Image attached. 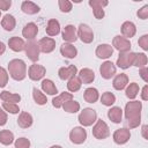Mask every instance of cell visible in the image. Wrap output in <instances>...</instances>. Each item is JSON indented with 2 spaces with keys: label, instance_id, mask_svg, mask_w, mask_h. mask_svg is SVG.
<instances>
[{
  "label": "cell",
  "instance_id": "obj_34",
  "mask_svg": "<svg viewBox=\"0 0 148 148\" xmlns=\"http://www.w3.org/2000/svg\"><path fill=\"white\" fill-rule=\"evenodd\" d=\"M81 84H82V82L79 79V76H73L67 82V89L69 91H72V92H75L81 88Z\"/></svg>",
  "mask_w": 148,
  "mask_h": 148
},
{
  "label": "cell",
  "instance_id": "obj_11",
  "mask_svg": "<svg viewBox=\"0 0 148 148\" xmlns=\"http://www.w3.org/2000/svg\"><path fill=\"white\" fill-rule=\"evenodd\" d=\"M46 73V69L44 66L42 65H37V64H34L29 67V72H28V75L29 77L32 80V81H38L40 79L44 77Z\"/></svg>",
  "mask_w": 148,
  "mask_h": 148
},
{
  "label": "cell",
  "instance_id": "obj_18",
  "mask_svg": "<svg viewBox=\"0 0 148 148\" xmlns=\"http://www.w3.org/2000/svg\"><path fill=\"white\" fill-rule=\"evenodd\" d=\"M113 53V47L109 44H101L96 49V56L101 59H108L112 56Z\"/></svg>",
  "mask_w": 148,
  "mask_h": 148
},
{
  "label": "cell",
  "instance_id": "obj_28",
  "mask_svg": "<svg viewBox=\"0 0 148 148\" xmlns=\"http://www.w3.org/2000/svg\"><path fill=\"white\" fill-rule=\"evenodd\" d=\"M1 25L2 28L6 30V31H12L14 30L15 25H16V21H15V17L10 14H6L2 20H1Z\"/></svg>",
  "mask_w": 148,
  "mask_h": 148
},
{
  "label": "cell",
  "instance_id": "obj_15",
  "mask_svg": "<svg viewBox=\"0 0 148 148\" xmlns=\"http://www.w3.org/2000/svg\"><path fill=\"white\" fill-rule=\"evenodd\" d=\"M38 34V27L34 23V22H30V23H27L22 30V35L24 38L31 40L34 39Z\"/></svg>",
  "mask_w": 148,
  "mask_h": 148
},
{
  "label": "cell",
  "instance_id": "obj_40",
  "mask_svg": "<svg viewBox=\"0 0 148 148\" xmlns=\"http://www.w3.org/2000/svg\"><path fill=\"white\" fill-rule=\"evenodd\" d=\"M2 108L5 109V111H7V112H9V113H13V114L18 113V111H20L18 105L15 104V103H7V102H3V103H2Z\"/></svg>",
  "mask_w": 148,
  "mask_h": 148
},
{
  "label": "cell",
  "instance_id": "obj_20",
  "mask_svg": "<svg viewBox=\"0 0 148 148\" xmlns=\"http://www.w3.org/2000/svg\"><path fill=\"white\" fill-rule=\"evenodd\" d=\"M76 73H77V68L74 65H71L68 67H61L58 71V75L61 80H69L71 77L75 76Z\"/></svg>",
  "mask_w": 148,
  "mask_h": 148
},
{
  "label": "cell",
  "instance_id": "obj_50",
  "mask_svg": "<svg viewBox=\"0 0 148 148\" xmlns=\"http://www.w3.org/2000/svg\"><path fill=\"white\" fill-rule=\"evenodd\" d=\"M147 128H148L147 125H143L142 126V135H143L145 139H148V136H147Z\"/></svg>",
  "mask_w": 148,
  "mask_h": 148
},
{
  "label": "cell",
  "instance_id": "obj_51",
  "mask_svg": "<svg viewBox=\"0 0 148 148\" xmlns=\"http://www.w3.org/2000/svg\"><path fill=\"white\" fill-rule=\"evenodd\" d=\"M5 51H6V45H5L2 42H0V56H1V54H3V53H5Z\"/></svg>",
  "mask_w": 148,
  "mask_h": 148
},
{
  "label": "cell",
  "instance_id": "obj_48",
  "mask_svg": "<svg viewBox=\"0 0 148 148\" xmlns=\"http://www.w3.org/2000/svg\"><path fill=\"white\" fill-rule=\"evenodd\" d=\"M147 73H148V68H147V67H142V68L140 69V76L142 77V80H143L145 82H148Z\"/></svg>",
  "mask_w": 148,
  "mask_h": 148
},
{
  "label": "cell",
  "instance_id": "obj_29",
  "mask_svg": "<svg viewBox=\"0 0 148 148\" xmlns=\"http://www.w3.org/2000/svg\"><path fill=\"white\" fill-rule=\"evenodd\" d=\"M21 9L23 13H25L28 15H34L39 12V7L36 3H34L32 1H23L21 5Z\"/></svg>",
  "mask_w": 148,
  "mask_h": 148
},
{
  "label": "cell",
  "instance_id": "obj_8",
  "mask_svg": "<svg viewBox=\"0 0 148 148\" xmlns=\"http://www.w3.org/2000/svg\"><path fill=\"white\" fill-rule=\"evenodd\" d=\"M108 1L105 0H90L89 1V6L92 8L94 10V15L97 20H102L104 17V7L108 6Z\"/></svg>",
  "mask_w": 148,
  "mask_h": 148
},
{
  "label": "cell",
  "instance_id": "obj_43",
  "mask_svg": "<svg viewBox=\"0 0 148 148\" xmlns=\"http://www.w3.org/2000/svg\"><path fill=\"white\" fill-rule=\"evenodd\" d=\"M8 82V73L7 71L0 66V88H3Z\"/></svg>",
  "mask_w": 148,
  "mask_h": 148
},
{
  "label": "cell",
  "instance_id": "obj_35",
  "mask_svg": "<svg viewBox=\"0 0 148 148\" xmlns=\"http://www.w3.org/2000/svg\"><path fill=\"white\" fill-rule=\"evenodd\" d=\"M62 108H64V110H65L66 112H68V113H75V112H77V111L80 110V104H79V102H76V101L69 99V101H67V102L62 105Z\"/></svg>",
  "mask_w": 148,
  "mask_h": 148
},
{
  "label": "cell",
  "instance_id": "obj_12",
  "mask_svg": "<svg viewBox=\"0 0 148 148\" xmlns=\"http://www.w3.org/2000/svg\"><path fill=\"white\" fill-rule=\"evenodd\" d=\"M99 73H101V76L105 80H109L111 79L114 74H116V66L113 62L111 61H105L99 67Z\"/></svg>",
  "mask_w": 148,
  "mask_h": 148
},
{
  "label": "cell",
  "instance_id": "obj_6",
  "mask_svg": "<svg viewBox=\"0 0 148 148\" xmlns=\"http://www.w3.org/2000/svg\"><path fill=\"white\" fill-rule=\"evenodd\" d=\"M134 58H135L134 52H131V51L121 52V53H119V57L117 59V66L123 68V69H126V68H128L130 66L133 65Z\"/></svg>",
  "mask_w": 148,
  "mask_h": 148
},
{
  "label": "cell",
  "instance_id": "obj_32",
  "mask_svg": "<svg viewBox=\"0 0 148 148\" xmlns=\"http://www.w3.org/2000/svg\"><path fill=\"white\" fill-rule=\"evenodd\" d=\"M0 98L3 101V102H7V103H17L21 101V96L18 94H13V92H9V91H2L0 94Z\"/></svg>",
  "mask_w": 148,
  "mask_h": 148
},
{
  "label": "cell",
  "instance_id": "obj_19",
  "mask_svg": "<svg viewBox=\"0 0 148 148\" xmlns=\"http://www.w3.org/2000/svg\"><path fill=\"white\" fill-rule=\"evenodd\" d=\"M8 46H9V49L13 50L14 52H21V51L24 50L25 43H24V40H23L22 38L14 36V37H10V38H9V40H8Z\"/></svg>",
  "mask_w": 148,
  "mask_h": 148
},
{
  "label": "cell",
  "instance_id": "obj_27",
  "mask_svg": "<svg viewBox=\"0 0 148 148\" xmlns=\"http://www.w3.org/2000/svg\"><path fill=\"white\" fill-rule=\"evenodd\" d=\"M108 117L114 124H119L123 118V110L119 106H113L108 111Z\"/></svg>",
  "mask_w": 148,
  "mask_h": 148
},
{
  "label": "cell",
  "instance_id": "obj_38",
  "mask_svg": "<svg viewBox=\"0 0 148 148\" xmlns=\"http://www.w3.org/2000/svg\"><path fill=\"white\" fill-rule=\"evenodd\" d=\"M101 102H102V104L105 105V106H111V105L116 102V96H114L112 92L106 91V92H104V94L102 95Z\"/></svg>",
  "mask_w": 148,
  "mask_h": 148
},
{
  "label": "cell",
  "instance_id": "obj_25",
  "mask_svg": "<svg viewBox=\"0 0 148 148\" xmlns=\"http://www.w3.org/2000/svg\"><path fill=\"white\" fill-rule=\"evenodd\" d=\"M136 32V28H135V24L131 21H126L121 24V34L125 36V38H131L135 35Z\"/></svg>",
  "mask_w": 148,
  "mask_h": 148
},
{
  "label": "cell",
  "instance_id": "obj_45",
  "mask_svg": "<svg viewBox=\"0 0 148 148\" xmlns=\"http://www.w3.org/2000/svg\"><path fill=\"white\" fill-rule=\"evenodd\" d=\"M136 14H138L139 18H141V20H146V18L148 17V5H146V6H143L141 9H139Z\"/></svg>",
  "mask_w": 148,
  "mask_h": 148
},
{
  "label": "cell",
  "instance_id": "obj_46",
  "mask_svg": "<svg viewBox=\"0 0 148 148\" xmlns=\"http://www.w3.org/2000/svg\"><path fill=\"white\" fill-rule=\"evenodd\" d=\"M10 6H12L10 0H0V9L1 10H8Z\"/></svg>",
  "mask_w": 148,
  "mask_h": 148
},
{
  "label": "cell",
  "instance_id": "obj_7",
  "mask_svg": "<svg viewBox=\"0 0 148 148\" xmlns=\"http://www.w3.org/2000/svg\"><path fill=\"white\" fill-rule=\"evenodd\" d=\"M77 37L86 44H89L94 40V32L91 28L84 23H81L77 29Z\"/></svg>",
  "mask_w": 148,
  "mask_h": 148
},
{
  "label": "cell",
  "instance_id": "obj_39",
  "mask_svg": "<svg viewBox=\"0 0 148 148\" xmlns=\"http://www.w3.org/2000/svg\"><path fill=\"white\" fill-rule=\"evenodd\" d=\"M138 92H139V86H138V83H135V82L130 83V86L126 88V96H127L130 99L135 98L136 95H138Z\"/></svg>",
  "mask_w": 148,
  "mask_h": 148
},
{
  "label": "cell",
  "instance_id": "obj_49",
  "mask_svg": "<svg viewBox=\"0 0 148 148\" xmlns=\"http://www.w3.org/2000/svg\"><path fill=\"white\" fill-rule=\"evenodd\" d=\"M141 97H142V99H143V101H147V99H148V86H147V84L142 88Z\"/></svg>",
  "mask_w": 148,
  "mask_h": 148
},
{
  "label": "cell",
  "instance_id": "obj_3",
  "mask_svg": "<svg viewBox=\"0 0 148 148\" xmlns=\"http://www.w3.org/2000/svg\"><path fill=\"white\" fill-rule=\"evenodd\" d=\"M97 120V113L90 108H86L79 114V121L82 126H91Z\"/></svg>",
  "mask_w": 148,
  "mask_h": 148
},
{
  "label": "cell",
  "instance_id": "obj_4",
  "mask_svg": "<svg viewBox=\"0 0 148 148\" xmlns=\"http://www.w3.org/2000/svg\"><path fill=\"white\" fill-rule=\"evenodd\" d=\"M92 135L98 139V140H103L106 139L110 135V131H109V126L106 125L105 121H103L102 119L96 120L95 126L92 127Z\"/></svg>",
  "mask_w": 148,
  "mask_h": 148
},
{
  "label": "cell",
  "instance_id": "obj_13",
  "mask_svg": "<svg viewBox=\"0 0 148 148\" xmlns=\"http://www.w3.org/2000/svg\"><path fill=\"white\" fill-rule=\"evenodd\" d=\"M38 47H39V51L40 52H43V53H50L56 47V40L53 38H50V37H43L38 42Z\"/></svg>",
  "mask_w": 148,
  "mask_h": 148
},
{
  "label": "cell",
  "instance_id": "obj_2",
  "mask_svg": "<svg viewBox=\"0 0 148 148\" xmlns=\"http://www.w3.org/2000/svg\"><path fill=\"white\" fill-rule=\"evenodd\" d=\"M8 72L9 75L16 80V81H22L27 76V66L25 62L22 59H13L8 64Z\"/></svg>",
  "mask_w": 148,
  "mask_h": 148
},
{
  "label": "cell",
  "instance_id": "obj_41",
  "mask_svg": "<svg viewBox=\"0 0 148 148\" xmlns=\"http://www.w3.org/2000/svg\"><path fill=\"white\" fill-rule=\"evenodd\" d=\"M58 5L62 13H69L72 10V2L68 0H59Z\"/></svg>",
  "mask_w": 148,
  "mask_h": 148
},
{
  "label": "cell",
  "instance_id": "obj_5",
  "mask_svg": "<svg viewBox=\"0 0 148 148\" xmlns=\"http://www.w3.org/2000/svg\"><path fill=\"white\" fill-rule=\"evenodd\" d=\"M25 54L28 56V58L31 60V61H37L39 59V47H38V43L34 39L31 40H28L25 43Z\"/></svg>",
  "mask_w": 148,
  "mask_h": 148
},
{
  "label": "cell",
  "instance_id": "obj_16",
  "mask_svg": "<svg viewBox=\"0 0 148 148\" xmlns=\"http://www.w3.org/2000/svg\"><path fill=\"white\" fill-rule=\"evenodd\" d=\"M62 39L67 43H72V42H75L77 39V35H76V30H75V27L72 25V24H68L64 28V31H62Z\"/></svg>",
  "mask_w": 148,
  "mask_h": 148
},
{
  "label": "cell",
  "instance_id": "obj_52",
  "mask_svg": "<svg viewBox=\"0 0 148 148\" xmlns=\"http://www.w3.org/2000/svg\"><path fill=\"white\" fill-rule=\"evenodd\" d=\"M50 148H62V147H60V146H57V145H56V146H51Z\"/></svg>",
  "mask_w": 148,
  "mask_h": 148
},
{
  "label": "cell",
  "instance_id": "obj_23",
  "mask_svg": "<svg viewBox=\"0 0 148 148\" xmlns=\"http://www.w3.org/2000/svg\"><path fill=\"white\" fill-rule=\"evenodd\" d=\"M127 83H128V76H127L126 74H124V73L118 74V75L113 79V82H112L113 88H114L116 90H123V89L126 87Z\"/></svg>",
  "mask_w": 148,
  "mask_h": 148
},
{
  "label": "cell",
  "instance_id": "obj_53",
  "mask_svg": "<svg viewBox=\"0 0 148 148\" xmlns=\"http://www.w3.org/2000/svg\"><path fill=\"white\" fill-rule=\"evenodd\" d=\"M0 15H1V14H0Z\"/></svg>",
  "mask_w": 148,
  "mask_h": 148
},
{
  "label": "cell",
  "instance_id": "obj_31",
  "mask_svg": "<svg viewBox=\"0 0 148 148\" xmlns=\"http://www.w3.org/2000/svg\"><path fill=\"white\" fill-rule=\"evenodd\" d=\"M99 97L98 90L96 88H87L83 92V98L88 103H95Z\"/></svg>",
  "mask_w": 148,
  "mask_h": 148
},
{
  "label": "cell",
  "instance_id": "obj_22",
  "mask_svg": "<svg viewBox=\"0 0 148 148\" xmlns=\"http://www.w3.org/2000/svg\"><path fill=\"white\" fill-rule=\"evenodd\" d=\"M69 99H73V95L72 92H61L59 96H56L53 99H52V105L54 108H61L67 101Z\"/></svg>",
  "mask_w": 148,
  "mask_h": 148
},
{
  "label": "cell",
  "instance_id": "obj_33",
  "mask_svg": "<svg viewBox=\"0 0 148 148\" xmlns=\"http://www.w3.org/2000/svg\"><path fill=\"white\" fill-rule=\"evenodd\" d=\"M14 141V134L8 131V130H2L0 131V142L5 146L10 145Z\"/></svg>",
  "mask_w": 148,
  "mask_h": 148
},
{
  "label": "cell",
  "instance_id": "obj_42",
  "mask_svg": "<svg viewBox=\"0 0 148 148\" xmlns=\"http://www.w3.org/2000/svg\"><path fill=\"white\" fill-rule=\"evenodd\" d=\"M30 141L27 138H18L15 141V148H29Z\"/></svg>",
  "mask_w": 148,
  "mask_h": 148
},
{
  "label": "cell",
  "instance_id": "obj_21",
  "mask_svg": "<svg viewBox=\"0 0 148 148\" xmlns=\"http://www.w3.org/2000/svg\"><path fill=\"white\" fill-rule=\"evenodd\" d=\"M79 79L83 84L91 83L95 80V73L90 68H82L79 73Z\"/></svg>",
  "mask_w": 148,
  "mask_h": 148
},
{
  "label": "cell",
  "instance_id": "obj_17",
  "mask_svg": "<svg viewBox=\"0 0 148 148\" xmlns=\"http://www.w3.org/2000/svg\"><path fill=\"white\" fill-rule=\"evenodd\" d=\"M60 53L67 58V59H73L76 57L77 54V50L74 45L69 44V43H64L61 46H60Z\"/></svg>",
  "mask_w": 148,
  "mask_h": 148
},
{
  "label": "cell",
  "instance_id": "obj_30",
  "mask_svg": "<svg viewBox=\"0 0 148 148\" xmlns=\"http://www.w3.org/2000/svg\"><path fill=\"white\" fill-rule=\"evenodd\" d=\"M40 84H42V89H43V91L46 92L47 95H56V94L58 92L54 82H53L52 80H50V79H45V80H43Z\"/></svg>",
  "mask_w": 148,
  "mask_h": 148
},
{
  "label": "cell",
  "instance_id": "obj_14",
  "mask_svg": "<svg viewBox=\"0 0 148 148\" xmlns=\"http://www.w3.org/2000/svg\"><path fill=\"white\" fill-rule=\"evenodd\" d=\"M131 138L130 130L127 128H119L113 133V141L117 145H124Z\"/></svg>",
  "mask_w": 148,
  "mask_h": 148
},
{
  "label": "cell",
  "instance_id": "obj_37",
  "mask_svg": "<svg viewBox=\"0 0 148 148\" xmlns=\"http://www.w3.org/2000/svg\"><path fill=\"white\" fill-rule=\"evenodd\" d=\"M147 61H148V59H147V56L145 53H135L133 65L139 67V68H142V67H146Z\"/></svg>",
  "mask_w": 148,
  "mask_h": 148
},
{
  "label": "cell",
  "instance_id": "obj_26",
  "mask_svg": "<svg viewBox=\"0 0 148 148\" xmlns=\"http://www.w3.org/2000/svg\"><path fill=\"white\" fill-rule=\"evenodd\" d=\"M32 121H34L32 116H31L30 113H28V112H24V111L20 113L18 119H17V124H18V126L22 127V128H28V127H30V126L32 125Z\"/></svg>",
  "mask_w": 148,
  "mask_h": 148
},
{
  "label": "cell",
  "instance_id": "obj_36",
  "mask_svg": "<svg viewBox=\"0 0 148 148\" xmlns=\"http://www.w3.org/2000/svg\"><path fill=\"white\" fill-rule=\"evenodd\" d=\"M32 96H34L35 102H36L38 105H44V104H46V102H47L46 96H45L40 90H38L37 88H34V89H32Z\"/></svg>",
  "mask_w": 148,
  "mask_h": 148
},
{
  "label": "cell",
  "instance_id": "obj_24",
  "mask_svg": "<svg viewBox=\"0 0 148 148\" xmlns=\"http://www.w3.org/2000/svg\"><path fill=\"white\" fill-rule=\"evenodd\" d=\"M45 31L49 36H57L60 32V23L56 18H51L47 22V25L45 28Z\"/></svg>",
  "mask_w": 148,
  "mask_h": 148
},
{
  "label": "cell",
  "instance_id": "obj_47",
  "mask_svg": "<svg viewBox=\"0 0 148 148\" xmlns=\"http://www.w3.org/2000/svg\"><path fill=\"white\" fill-rule=\"evenodd\" d=\"M6 123H7V113L2 109H0V126L6 125Z\"/></svg>",
  "mask_w": 148,
  "mask_h": 148
},
{
  "label": "cell",
  "instance_id": "obj_9",
  "mask_svg": "<svg viewBox=\"0 0 148 148\" xmlns=\"http://www.w3.org/2000/svg\"><path fill=\"white\" fill-rule=\"evenodd\" d=\"M69 139L75 145H81L87 139V132L83 127H74L69 133Z\"/></svg>",
  "mask_w": 148,
  "mask_h": 148
},
{
  "label": "cell",
  "instance_id": "obj_44",
  "mask_svg": "<svg viewBox=\"0 0 148 148\" xmlns=\"http://www.w3.org/2000/svg\"><path fill=\"white\" fill-rule=\"evenodd\" d=\"M138 44H139L140 47H142L145 51H147L148 50V35L141 36L140 39H139V42H138Z\"/></svg>",
  "mask_w": 148,
  "mask_h": 148
},
{
  "label": "cell",
  "instance_id": "obj_1",
  "mask_svg": "<svg viewBox=\"0 0 148 148\" xmlns=\"http://www.w3.org/2000/svg\"><path fill=\"white\" fill-rule=\"evenodd\" d=\"M141 109L142 104L139 101L128 102L125 106V118L127 120V125L130 128L138 127L141 123Z\"/></svg>",
  "mask_w": 148,
  "mask_h": 148
},
{
  "label": "cell",
  "instance_id": "obj_10",
  "mask_svg": "<svg viewBox=\"0 0 148 148\" xmlns=\"http://www.w3.org/2000/svg\"><path fill=\"white\" fill-rule=\"evenodd\" d=\"M112 46H114V49H117L120 53L128 52L131 50V42L123 36H116V37H113Z\"/></svg>",
  "mask_w": 148,
  "mask_h": 148
}]
</instances>
